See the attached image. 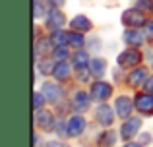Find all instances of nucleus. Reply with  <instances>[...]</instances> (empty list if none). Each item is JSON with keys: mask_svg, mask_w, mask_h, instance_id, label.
Returning a JSON list of instances; mask_svg holds the SVG:
<instances>
[{"mask_svg": "<svg viewBox=\"0 0 153 147\" xmlns=\"http://www.w3.org/2000/svg\"><path fill=\"white\" fill-rule=\"evenodd\" d=\"M136 106L140 109V112L143 114H153V95L142 93L136 97Z\"/></svg>", "mask_w": 153, "mask_h": 147, "instance_id": "obj_1", "label": "nucleus"}, {"mask_svg": "<svg viewBox=\"0 0 153 147\" xmlns=\"http://www.w3.org/2000/svg\"><path fill=\"white\" fill-rule=\"evenodd\" d=\"M108 95H111V85L105 81H95L93 85H91V97L97 99V101H103V99H107Z\"/></svg>", "mask_w": 153, "mask_h": 147, "instance_id": "obj_2", "label": "nucleus"}, {"mask_svg": "<svg viewBox=\"0 0 153 147\" xmlns=\"http://www.w3.org/2000/svg\"><path fill=\"white\" fill-rule=\"evenodd\" d=\"M140 60H142V56H140V52L136 49H130V50H126L124 54L118 56L120 66H136V64H140Z\"/></svg>", "mask_w": 153, "mask_h": 147, "instance_id": "obj_3", "label": "nucleus"}, {"mask_svg": "<svg viewBox=\"0 0 153 147\" xmlns=\"http://www.w3.org/2000/svg\"><path fill=\"white\" fill-rule=\"evenodd\" d=\"M122 21L126 23V25H132V27H140L142 23H146V19H143V14L138 10H128L126 14L122 16Z\"/></svg>", "mask_w": 153, "mask_h": 147, "instance_id": "obj_4", "label": "nucleus"}, {"mask_svg": "<svg viewBox=\"0 0 153 147\" xmlns=\"http://www.w3.org/2000/svg\"><path fill=\"white\" fill-rule=\"evenodd\" d=\"M140 130V118H132V120H128L126 124H124L122 128V137L124 140H130V137H134V134Z\"/></svg>", "mask_w": 153, "mask_h": 147, "instance_id": "obj_5", "label": "nucleus"}, {"mask_svg": "<svg viewBox=\"0 0 153 147\" xmlns=\"http://www.w3.org/2000/svg\"><path fill=\"white\" fill-rule=\"evenodd\" d=\"M47 25H49L51 29H58V27H62L64 25V16H62V12L52 10L51 14H49V19H47Z\"/></svg>", "mask_w": 153, "mask_h": 147, "instance_id": "obj_6", "label": "nucleus"}, {"mask_svg": "<svg viewBox=\"0 0 153 147\" xmlns=\"http://www.w3.org/2000/svg\"><path fill=\"white\" fill-rule=\"evenodd\" d=\"M95 118H97V122H101L103 126H111V122H112V110L108 109V106H101V109L97 110V114H95Z\"/></svg>", "mask_w": 153, "mask_h": 147, "instance_id": "obj_7", "label": "nucleus"}, {"mask_svg": "<svg viewBox=\"0 0 153 147\" xmlns=\"http://www.w3.org/2000/svg\"><path fill=\"white\" fill-rule=\"evenodd\" d=\"M72 29H76V31H89L91 29V23H89V19L85 18V16H78L76 19H72Z\"/></svg>", "mask_w": 153, "mask_h": 147, "instance_id": "obj_8", "label": "nucleus"}, {"mask_svg": "<svg viewBox=\"0 0 153 147\" xmlns=\"http://www.w3.org/2000/svg\"><path fill=\"white\" fill-rule=\"evenodd\" d=\"M116 109H118V114L122 118L128 116L130 110H132V101H130V99H126V97H120L118 101H116Z\"/></svg>", "mask_w": 153, "mask_h": 147, "instance_id": "obj_9", "label": "nucleus"}, {"mask_svg": "<svg viewBox=\"0 0 153 147\" xmlns=\"http://www.w3.org/2000/svg\"><path fill=\"white\" fill-rule=\"evenodd\" d=\"M83 126H85V122L82 120V118H72L70 120V128H68V134L70 136H78V134H82L83 132Z\"/></svg>", "mask_w": 153, "mask_h": 147, "instance_id": "obj_10", "label": "nucleus"}, {"mask_svg": "<svg viewBox=\"0 0 153 147\" xmlns=\"http://www.w3.org/2000/svg\"><path fill=\"white\" fill-rule=\"evenodd\" d=\"M124 39H126V43L130 47H140V45H142V41H143V37H142L140 31H128V33L124 35Z\"/></svg>", "mask_w": 153, "mask_h": 147, "instance_id": "obj_11", "label": "nucleus"}, {"mask_svg": "<svg viewBox=\"0 0 153 147\" xmlns=\"http://www.w3.org/2000/svg\"><path fill=\"white\" fill-rule=\"evenodd\" d=\"M52 72H54V75L58 79H68L70 78V68H68V64H64V62L62 64H56V68L52 70Z\"/></svg>", "mask_w": 153, "mask_h": 147, "instance_id": "obj_12", "label": "nucleus"}, {"mask_svg": "<svg viewBox=\"0 0 153 147\" xmlns=\"http://www.w3.org/2000/svg\"><path fill=\"white\" fill-rule=\"evenodd\" d=\"M91 72H93V75H97V78H101V75L105 74V68H107V66H105V62L103 60H93L91 62Z\"/></svg>", "mask_w": 153, "mask_h": 147, "instance_id": "obj_13", "label": "nucleus"}, {"mask_svg": "<svg viewBox=\"0 0 153 147\" xmlns=\"http://www.w3.org/2000/svg\"><path fill=\"white\" fill-rule=\"evenodd\" d=\"M74 105H76V109H78V110H83L87 106V97L83 93H78L74 97Z\"/></svg>", "mask_w": 153, "mask_h": 147, "instance_id": "obj_14", "label": "nucleus"}, {"mask_svg": "<svg viewBox=\"0 0 153 147\" xmlns=\"http://www.w3.org/2000/svg\"><path fill=\"white\" fill-rule=\"evenodd\" d=\"M70 43L74 49H82V45H83V39H82V35H79V31L78 33H70Z\"/></svg>", "mask_w": 153, "mask_h": 147, "instance_id": "obj_15", "label": "nucleus"}, {"mask_svg": "<svg viewBox=\"0 0 153 147\" xmlns=\"http://www.w3.org/2000/svg\"><path fill=\"white\" fill-rule=\"evenodd\" d=\"M74 62H76V66H78V68H83V66L87 64V54L79 50V52L74 56Z\"/></svg>", "mask_w": 153, "mask_h": 147, "instance_id": "obj_16", "label": "nucleus"}, {"mask_svg": "<svg viewBox=\"0 0 153 147\" xmlns=\"http://www.w3.org/2000/svg\"><path fill=\"white\" fill-rule=\"evenodd\" d=\"M52 41H54V45H66L68 41H70V35H62V33H56L54 37H52Z\"/></svg>", "mask_w": 153, "mask_h": 147, "instance_id": "obj_17", "label": "nucleus"}, {"mask_svg": "<svg viewBox=\"0 0 153 147\" xmlns=\"http://www.w3.org/2000/svg\"><path fill=\"white\" fill-rule=\"evenodd\" d=\"M143 78H146V70H140V72H136L134 75H132V85H136L138 81H143Z\"/></svg>", "mask_w": 153, "mask_h": 147, "instance_id": "obj_18", "label": "nucleus"}, {"mask_svg": "<svg viewBox=\"0 0 153 147\" xmlns=\"http://www.w3.org/2000/svg\"><path fill=\"white\" fill-rule=\"evenodd\" d=\"M51 114H47V116H45V114H43V112H39V116H37V124L39 126H41V124H49L51 126Z\"/></svg>", "mask_w": 153, "mask_h": 147, "instance_id": "obj_19", "label": "nucleus"}, {"mask_svg": "<svg viewBox=\"0 0 153 147\" xmlns=\"http://www.w3.org/2000/svg\"><path fill=\"white\" fill-rule=\"evenodd\" d=\"M39 106H41V95L37 93V95H35V109L39 110Z\"/></svg>", "mask_w": 153, "mask_h": 147, "instance_id": "obj_20", "label": "nucleus"}, {"mask_svg": "<svg viewBox=\"0 0 153 147\" xmlns=\"http://www.w3.org/2000/svg\"><path fill=\"white\" fill-rule=\"evenodd\" d=\"M146 87H147V89H151V91H153V78H151V79H147V81H146Z\"/></svg>", "mask_w": 153, "mask_h": 147, "instance_id": "obj_21", "label": "nucleus"}, {"mask_svg": "<svg viewBox=\"0 0 153 147\" xmlns=\"http://www.w3.org/2000/svg\"><path fill=\"white\" fill-rule=\"evenodd\" d=\"M147 33H149V37H153V23H147Z\"/></svg>", "mask_w": 153, "mask_h": 147, "instance_id": "obj_22", "label": "nucleus"}, {"mask_svg": "<svg viewBox=\"0 0 153 147\" xmlns=\"http://www.w3.org/2000/svg\"><path fill=\"white\" fill-rule=\"evenodd\" d=\"M51 2H52V4H62L64 0H51Z\"/></svg>", "mask_w": 153, "mask_h": 147, "instance_id": "obj_23", "label": "nucleus"}, {"mask_svg": "<svg viewBox=\"0 0 153 147\" xmlns=\"http://www.w3.org/2000/svg\"><path fill=\"white\" fill-rule=\"evenodd\" d=\"M126 147H140V143H128Z\"/></svg>", "mask_w": 153, "mask_h": 147, "instance_id": "obj_24", "label": "nucleus"}]
</instances>
